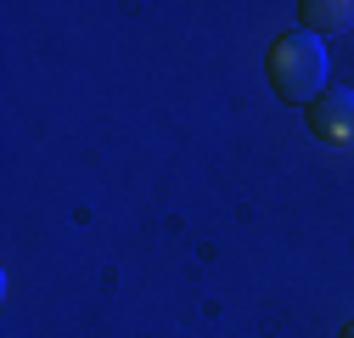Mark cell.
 <instances>
[{
	"instance_id": "6da1fadb",
	"label": "cell",
	"mask_w": 354,
	"mask_h": 338,
	"mask_svg": "<svg viewBox=\"0 0 354 338\" xmlns=\"http://www.w3.org/2000/svg\"><path fill=\"white\" fill-rule=\"evenodd\" d=\"M264 73H270L276 96L287 107H309L326 91V46H321V34H309V28L276 34L270 39V57H264Z\"/></svg>"
},
{
	"instance_id": "7a4b0ae2",
	"label": "cell",
	"mask_w": 354,
	"mask_h": 338,
	"mask_svg": "<svg viewBox=\"0 0 354 338\" xmlns=\"http://www.w3.org/2000/svg\"><path fill=\"white\" fill-rule=\"evenodd\" d=\"M304 124L321 147H354V91L348 84H326V91L304 107Z\"/></svg>"
},
{
	"instance_id": "3957f363",
	"label": "cell",
	"mask_w": 354,
	"mask_h": 338,
	"mask_svg": "<svg viewBox=\"0 0 354 338\" xmlns=\"http://www.w3.org/2000/svg\"><path fill=\"white\" fill-rule=\"evenodd\" d=\"M298 28H309V34L354 28V0H304L298 6Z\"/></svg>"
},
{
	"instance_id": "277c9868",
	"label": "cell",
	"mask_w": 354,
	"mask_h": 338,
	"mask_svg": "<svg viewBox=\"0 0 354 338\" xmlns=\"http://www.w3.org/2000/svg\"><path fill=\"white\" fill-rule=\"evenodd\" d=\"M337 338H354V321H348V327H343V332H337Z\"/></svg>"
}]
</instances>
